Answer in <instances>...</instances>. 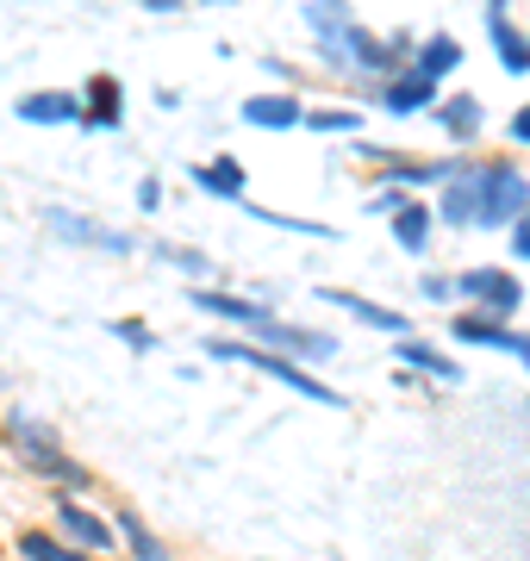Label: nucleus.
Here are the masks:
<instances>
[{"instance_id":"nucleus-1","label":"nucleus","mask_w":530,"mask_h":561,"mask_svg":"<svg viewBox=\"0 0 530 561\" xmlns=\"http://www.w3.org/2000/svg\"><path fill=\"white\" fill-rule=\"evenodd\" d=\"M312 44L344 76H393V44H381L362 20H349V0H307Z\"/></svg>"},{"instance_id":"nucleus-2","label":"nucleus","mask_w":530,"mask_h":561,"mask_svg":"<svg viewBox=\"0 0 530 561\" xmlns=\"http://www.w3.org/2000/svg\"><path fill=\"white\" fill-rule=\"evenodd\" d=\"M206 356H219V362H244V368H263L268 381L293 387V393H307L312 405H344L325 381H319V375H307L300 362L287 356V350H268V343H238V337H212V343H206Z\"/></svg>"},{"instance_id":"nucleus-3","label":"nucleus","mask_w":530,"mask_h":561,"mask_svg":"<svg viewBox=\"0 0 530 561\" xmlns=\"http://www.w3.org/2000/svg\"><path fill=\"white\" fill-rule=\"evenodd\" d=\"M7 437H13V449L32 461V474H50V481H62V486H88V468H76V461L57 449V437H50L44 424H32L25 412L7 419Z\"/></svg>"},{"instance_id":"nucleus-4","label":"nucleus","mask_w":530,"mask_h":561,"mask_svg":"<svg viewBox=\"0 0 530 561\" xmlns=\"http://www.w3.org/2000/svg\"><path fill=\"white\" fill-rule=\"evenodd\" d=\"M481 225H511L518 213H530V175L511 162H481Z\"/></svg>"},{"instance_id":"nucleus-5","label":"nucleus","mask_w":530,"mask_h":561,"mask_svg":"<svg viewBox=\"0 0 530 561\" xmlns=\"http://www.w3.org/2000/svg\"><path fill=\"white\" fill-rule=\"evenodd\" d=\"M244 331L256 343H268V350H287V356H312V362L337 356V337H325V331H300V324H281L268 306H256V319H250Z\"/></svg>"},{"instance_id":"nucleus-6","label":"nucleus","mask_w":530,"mask_h":561,"mask_svg":"<svg viewBox=\"0 0 530 561\" xmlns=\"http://www.w3.org/2000/svg\"><path fill=\"white\" fill-rule=\"evenodd\" d=\"M456 287H462L469 300H481L487 312H499V319H511V312L525 306V287H518V275H506V268H469Z\"/></svg>"},{"instance_id":"nucleus-7","label":"nucleus","mask_w":530,"mask_h":561,"mask_svg":"<svg viewBox=\"0 0 530 561\" xmlns=\"http://www.w3.org/2000/svg\"><path fill=\"white\" fill-rule=\"evenodd\" d=\"M474 169H481V162H462V169L443 181L437 219H449V225H481V175H474Z\"/></svg>"},{"instance_id":"nucleus-8","label":"nucleus","mask_w":530,"mask_h":561,"mask_svg":"<svg viewBox=\"0 0 530 561\" xmlns=\"http://www.w3.org/2000/svg\"><path fill=\"white\" fill-rule=\"evenodd\" d=\"M437 101V76H425L418 62L412 69H393L388 81H381V106L388 113H418V106H430Z\"/></svg>"},{"instance_id":"nucleus-9","label":"nucleus","mask_w":530,"mask_h":561,"mask_svg":"<svg viewBox=\"0 0 530 561\" xmlns=\"http://www.w3.org/2000/svg\"><path fill=\"white\" fill-rule=\"evenodd\" d=\"M487 38L506 76H530V38H518V25L506 20V0H487Z\"/></svg>"},{"instance_id":"nucleus-10","label":"nucleus","mask_w":530,"mask_h":561,"mask_svg":"<svg viewBox=\"0 0 530 561\" xmlns=\"http://www.w3.org/2000/svg\"><path fill=\"white\" fill-rule=\"evenodd\" d=\"M44 225H50L57 238H69V243H88V250H113V256H131V238H125V231H101V225L76 219V213H62V206H50V213H44Z\"/></svg>"},{"instance_id":"nucleus-11","label":"nucleus","mask_w":530,"mask_h":561,"mask_svg":"<svg viewBox=\"0 0 530 561\" xmlns=\"http://www.w3.org/2000/svg\"><path fill=\"white\" fill-rule=\"evenodd\" d=\"M319 300L337 306V312H349V319H362L368 331H393V337H406V312H393V306H375V300H362V294H344V287H319Z\"/></svg>"},{"instance_id":"nucleus-12","label":"nucleus","mask_w":530,"mask_h":561,"mask_svg":"<svg viewBox=\"0 0 530 561\" xmlns=\"http://www.w3.org/2000/svg\"><path fill=\"white\" fill-rule=\"evenodd\" d=\"M25 125H82V101L76 94H57V88H44V94H25L13 106Z\"/></svg>"},{"instance_id":"nucleus-13","label":"nucleus","mask_w":530,"mask_h":561,"mask_svg":"<svg viewBox=\"0 0 530 561\" xmlns=\"http://www.w3.org/2000/svg\"><path fill=\"white\" fill-rule=\"evenodd\" d=\"M250 125H263V131H287V125H307V106L293 101V94H250L238 106Z\"/></svg>"},{"instance_id":"nucleus-14","label":"nucleus","mask_w":530,"mask_h":561,"mask_svg":"<svg viewBox=\"0 0 530 561\" xmlns=\"http://www.w3.org/2000/svg\"><path fill=\"white\" fill-rule=\"evenodd\" d=\"M119 119H125V88L113 76H94V81H88V101H82V125L113 131Z\"/></svg>"},{"instance_id":"nucleus-15","label":"nucleus","mask_w":530,"mask_h":561,"mask_svg":"<svg viewBox=\"0 0 530 561\" xmlns=\"http://www.w3.org/2000/svg\"><path fill=\"white\" fill-rule=\"evenodd\" d=\"M400 362H406V368H418V375H430V381H443V387L462 381L456 356H443V350H430V343H418V337H400Z\"/></svg>"},{"instance_id":"nucleus-16","label":"nucleus","mask_w":530,"mask_h":561,"mask_svg":"<svg viewBox=\"0 0 530 561\" xmlns=\"http://www.w3.org/2000/svg\"><path fill=\"white\" fill-rule=\"evenodd\" d=\"M57 518H62V537H69V542H88V549H106V542H113V524L94 518V512L76 505V500H62Z\"/></svg>"},{"instance_id":"nucleus-17","label":"nucleus","mask_w":530,"mask_h":561,"mask_svg":"<svg viewBox=\"0 0 530 561\" xmlns=\"http://www.w3.org/2000/svg\"><path fill=\"white\" fill-rule=\"evenodd\" d=\"M194 181H200L206 194H219V201H244V162L238 157H212L194 169Z\"/></svg>"},{"instance_id":"nucleus-18","label":"nucleus","mask_w":530,"mask_h":561,"mask_svg":"<svg viewBox=\"0 0 530 561\" xmlns=\"http://www.w3.org/2000/svg\"><path fill=\"white\" fill-rule=\"evenodd\" d=\"M456 337H462V343H487V350H511L506 319H499V312H487V306L462 312V319H456Z\"/></svg>"},{"instance_id":"nucleus-19","label":"nucleus","mask_w":530,"mask_h":561,"mask_svg":"<svg viewBox=\"0 0 530 561\" xmlns=\"http://www.w3.org/2000/svg\"><path fill=\"white\" fill-rule=\"evenodd\" d=\"M437 125H443L456 144H469L474 131H481V101H474V94H449V101H437Z\"/></svg>"},{"instance_id":"nucleus-20","label":"nucleus","mask_w":530,"mask_h":561,"mask_svg":"<svg viewBox=\"0 0 530 561\" xmlns=\"http://www.w3.org/2000/svg\"><path fill=\"white\" fill-rule=\"evenodd\" d=\"M412 62H418L425 76H437V81H443L449 69L462 62V44L449 38V32H437V38H425V44H418V57H412Z\"/></svg>"},{"instance_id":"nucleus-21","label":"nucleus","mask_w":530,"mask_h":561,"mask_svg":"<svg viewBox=\"0 0 530 561\" xmlns=\"http://www.w3.org/2000/svg\"><path fill=\"white\" fill-rule=\"evenodd\" d=\"M430 219H437V213H425V206H400V213H393V238H400V250L418 256V250L430 243Z\"/></svg>"},{"instance_id":"nucleus-22","label":"nucleus","mask_w":530,"mask_h":561,"mask_svg":"<svg viewBox=\"0 0 530 561\" xmlns=\"http://www.w3.org/2000/svg\"><path fill=\"white\" fill-rule=\"evenodd\" d=\"M20 556H25V561H88L82 549H69V542L44 537V530H25V537H20Z\"/></svg>"},{"instance_id":"nucleus-23","label":"nucleus","mask_w":530,"mask_h":561,"mask_svg":"<svg viewBox=\"0 0 530 561\" xmlns=\"http://www.w3.org/2000/svg\"><path fill=\"white\" fill-rule=\"evenodd\" d=\"M119 537L131 542V549H138V561H163V542H157L150 530H143L138 512H119Z\"/></svg>"},{"instance_id":"nucleus-24","label":"nucleus","mask_w":530,"mask_h":561,"mask_svg":"<svg viewBox=\"0 0 530 561\" xmlns=\"http://www.w3.org/2000/svg\"><path fill=\"white\" fill-rule=\"evenodd\" d=\"M312 131H356L362 125V113H349V106H319V113H307Z\"/></svg>"},{"instance_id":"nucleus-25","label":"nucleus","mask_w":530,"mask_h":561,"mask_svg":"<svg viewBox=\"0 0 530 561\" xmlns=\"http://www.w3.org/2000/svg\"><path fill=\"white\" fill-rule=\"evenodd\" d=\"M400 206H412V201H406V181H393V187H381V194L368 201V213H400Z\"/></svg>"},{"instance_id":"nucleus-26","label":"nucleus","mask_w":530,"mask_h":561,"mask_svg":"<svg viewBox=\"0 0 530 561\" xmlns=\"http://www.w3.org/2000/svg\"><path fill=\"white\" fill-rule=\"evenodd\" d=\"M511 256L530 262V213H518V219H511Z\"/></svg>"},{"instance_id":"nucleus-27","label":"nucleus","mask_w":530,"mask_h":561,"mask_svg":"<svg viewBox=\"0 0 530 561\" xmlns=\"http://www.w3.org/2000/svg\"><path fill=\"white\" fill-rule=\"evenodd\" d=\"M175 268H187V275H206V256H194V250H163Z\"/></svg>"},{"instance_id":"nucleus-28","label":"nucleus","mask_w":530,"mask_h":561,"mask_svg":"<svg viewBox=\"0 0 530 561\" xmlns=\"http://www.w3.org/2000/svg\"><path fill=\"white\" fill-rule=\"evenodd\" d=\"M113 331H119L125 343H131V350H150V331H143V324H131V319H119L113 324Z\"/></svg>"},{"instance_id":"nucleus-29","label":"nucleus","mask_w":530,"mask_h":561,"mask_svg":"<svg viewBox=\"0 0 530 561\" xmlns=\"http://www.w3.org/2000/svg\"><path fill=\"white\" fill-rule=\"evenodd\" d=\"M449 294H462V287L443 280V275H425V300H449Z\"/></svg>"},{"instance_id":"nucleus-30","label":"nucleus","mask_w":530,"mask_h":561,"mask_svg":"<svg viewBox=\"0 0 530 561\" xmlns=\"http://www.w3.org/2000/svg\"><path fill=\"white\" fill-rule=\"evenodd\" d=\"M511 144H530V106H518V113H511Z\"/></svg>"},{"instance_id":"nucleus-31","label":"nucleus","mask_w":530,"mask_h":561,"mask_svg":"<svg viewBox=\"0 0 530 561\" xmlns=\"http://www.w3.org/2000/svg\"><path fill=\"white\" fill-rule=\"evenodd\" d=\"M138 7H150V13H182L187 0H138Z\"/></svg>"},{"instance_id":"nucleus-32","label":"nucleus","mask_w":530,"mask_h":561,"mask_svg":"<svg viewBox=\"0 0 530 561\" xmlns=\"http://www.w3.org/2000/svg\"><path fill=\"white\" fill-rule=\"evenodd\" d=\"M511 356H518V362H530V337H525V331H511Z\"/></svg>"},{"instance_id":"nucleus-33","label":"nucleus","mask_w":530,"mask_h":561,"mask_svg":"<svg viewBox=\"0 0 530 561\" xmlns=\"http://www.w3.org/2000/svg\"><path fill=\"white\" fill-rule=\"evenodd\" d=\"M206 7H224V0H206Z\"/></svg>"}]
</instances>
